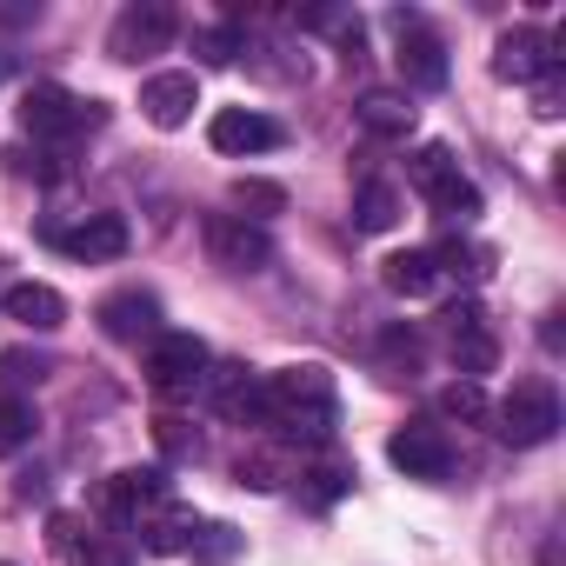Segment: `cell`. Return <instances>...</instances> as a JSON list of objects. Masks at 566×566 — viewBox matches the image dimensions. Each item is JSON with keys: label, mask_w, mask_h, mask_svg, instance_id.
<instances>
[{"label": "cell", "mask_w": 566, "mask_h": 566, "mask_svg": "<svg viewBox=\"0 0 566 566\" xmlns=\"http://www.w3.org/2000/svg\"><path fill=\"white\" fill-rule=\"evenodd\" d=\"M394 220H400V187L394 180H367L360 200H354V227L360 233H387Z\"/></svg>", "instance_id": "22"}, {"label": "cell", "mask_w": 566, "mask_h": 566, "mask_svg": "<svg viewBox=\"0 0 566 566\" xmlns=\"http://www.w3.org/2000/svg\"><path fill=\"white\" fill-rule=\"evenodd\" d=\"M0 74H8V54H0Z\"/></svg>", "instance_id": "29"}, {"label": "cell", "mask_w": 566, "mask_h": 566, "mask_svg": "<svg viewBox=\"0 0 566 566\" xmlns=\"http://www.w3.org/2000/svg\"><path fill=\"white\" fill-rule=\"evenodd\" d=\"M200 394L213 400L220 420H233V427H260V374H253V367H207Z\"/></svg>", "instance_id": "14"}, {"label": "cell", "mask_w": 566, "mask_h": 566, "mask_svg": "<svg viewBox=\"0 0 566 566\" xmlns=\"http://www.w3.org/2000/svg\"><path fill=\"white\" fill-rule=\"evenodd\" d=\"M447 347H453V367H460V380H480V374H493V360H500V340H493V327H486L480 301H460V307L447 314Z\"/></svg>", "instance_id": "11"}, {"label": "cell", "mask_w": 566, "mask_h": 566, "mask_svg": "<svg viewBox=\"0 0 566 566\" xmlns=\"http://www.w3.org/2000/svg\"><path fill=\"white\" fill-rule=\"evenodd\" d=\"M559 41H546L539 28H513V34H500V48H493V74L500 81H513V87H539L546 74H559V54H553Z\"/></svg>", "instance_id": "9"}, {"label": "cell", "mask_w": 566, "mask_h": 566, "mask_svg": "<svg viewBox=\"0 0 566 566\" xmlns=\"http://www.w3.org/2000/svg\"><path fill=\"white\" fill-rule=\"evenodd\" d=\"M193 526H200V520H193V513H187V506H180V500L167 493V500H154V506H147V513L134 520V539H140L147 553H187Z\"/></svg>", "instance_id": "18"}, {"label": "cell", "mask_w": 566, "mask_h": 566, "mask_svg": "<svg viewBox=\"0 0 566 566\" xmlns=\"http://www.w3.org/2000/svg\"><path fill=\"white\" fill-rule=\"evenodd\" d=\"M101 327H107V340H120V347H154L160 340V301L154 294H114V301H101Z\"/></svg>", "instance_id": "15"}, {"label": "cell", "mask_w": 566, "mask_h": 566, "mask_svg": "<svg viewBox=\"0 0 566 566\" xmlns=\"http://www.w3.org/2000/svg\"><path fill=\"white\" fill-rule=\"evenodd\" d=\"M407 180H413V193H420L433 213H447V220H473V213H480V187L460 174L453 147H440V140H427V147L407 160Z\"/></svg>", "instance_id": "2"}, {"label": "cell", "mask_w": 566, "mask_h": 566, "mask_svg": "<svg viewBox=\"0 0 566 566\" xmlns=\"http://www.w3.org/2000/svg\"><path fill=\"white\" fill-rule=\"evenodd\" d=\"M207 260L227 273H260L273 266V233L247 213H207Z\"/></svg>", "instance_id": "6"}, {"label": "cell", "mask_w": 566, "mask_h": 566, "mask_svg": "<svg viewBox=\"0 0 566 566\" xmlns=\"http://www.w3.org/2000/svg\"><path fill=\"white\" fill-rule=\"evenodd\" d=\"M107 114L94 107V101H81V94H67V87H54V81H41V87H28V101H21V127L34 134V140H48V147H67L74 134H87V127H101Z\"/></svg>", "instance_id": "3"}, {"label": "cell", "mask_w": 566, "mask_h": 566, "mask_svg": "<svg viewBox=\"0 0 566 566\" xmlns=\"http://www.w3.org/2000/svg\"><path fill=\"white\" fill-rule=\"evenodd\" d=\"M207 367H213V354H207L200 334H160V340L147 347V380H154V394H167V400L200 394Z\"/></svg>", "instance_id": "4"}, {"label": "cell", "mask_w": 566, "mask_h": 566, "mask_svg": "<svg viewBox=\"0 0 566 566\" xmlns=\"http://www.w3.org/2000/svg\"><path fill=\"white\" fill-rule=\"evenodd\" d=\"M500 440L506 447H546L553 433H559V394L546 387V380H520L506 400H500Z\"/></svg>", "instance_id": "5"}, {"label": "cell", "mask_w": 566, "mask_h": 566, "mask_svg": "<svg viewBox=\"0 0 566 566\" xmlns=\"http://www.w3.org/2000/svg\"><path fill=\"white\" fill-rule=\"evenodd\" d=\"M380 280H387V294H400V301H427V294H440V266H433L427 247L387 253V260H380Z\"/></svg>", "instance_id": "19"}, {"label": "cell", "mask_w": 566, "mask_h": 566, "mask_svg": "<svg viewBox=\"0 0 566 566\" xmlns=\"http://www.w3.org/2000/svg\"><path fill=\"white\" fill-rule=\"evenodd\" d=\"M207 140H213V154H273L280 140H287V127L253 114V107H220L213 127H207Z\"/></svg>", "instance_id": "13"}, {"label": "cell", "mask_w": 566, "mask_h": 566, "mask_svg": "<svg viewBox=\"0 0 566 566\" xmlns=\"http://www.w3.org/2000/svg\"><path fill=\"white\" fill-rule=\"evenodd\" d=\"M413 101L407 94H387V87H374V94H360V107H354V120H360V134H374V140H407L413 134Z\"/></svg>", "instance_id": "20"}, {"label": "cell", "mask_w": 566, "mask_h": 566, "mask_svg": "<svg viewBox=\"0 0 566 566\" xmlns=\"http://www.w3.org/2000/svg\"><path fill=\"white\" fill-rule=\"evenodd\" d=\"M440 413H453V420H493V407H486L480 380H453V387L440 394Z\"/></svg>", "instance_id": "26"}, {"label": "cell", "mask_w": 566, "mask_h": 566, "mask_svg": "<svg viewBox=\"0 0 566 566\" xmlns=\"http://www.w3.org/2000/svg\"><path fill=\"white\" fill-rule=\"evenodd\" d=\"M260 427H280L287 440L327 447L334 427H340V387H334V374L314 367V360L260 374Z\"/></svg>", "instance_id": "1"}, {"label": "cell", "mask_w": 566, "mask_h": 566, "mask_svg": "<svg viewBox=\"0 0 566 566\" xmlns=\"http://www.w3.org/2000/svg\"><path fill=\"white\" fill-rule=\"evenodd\" d=\"M0 566H8V559H0Z\"/></svg>", "instance_id": "30"}, {"label": "cell", "mask_w": 566, "mask_h": 566, "mask_svg": "<svg viewBox=\"0 0 566 566\" xmlns=\"http://www.w3.org/2000/svg\"><path fill=\"white\" fill-rule=\"evenodd\" d=\"M48 240H54L67 260H87V266L120 260V253L134 247V233H127V220H120V213H87L81 227H48Z\"/></svg>", "instance_id": "10"}, {"label": "cell", "mask_w": 566, "mask_h": 566, "mask_svg": "<svg viewBox=\"0 0 566 566\" xmlns=\"http://www.w3.org/2000/svg\"><path fill=\"white\" fill-rule=\"evenodd\" d=\"M387 460H394L407 480H447V473H453V440H447L433 420H407V427L387 440Z\"/></svg>", "instance_id": "8"}, {"label": "cell", "mask_w": 566, "mask_h": 566, "mask_svg": "<svg viewBox=\"0 0 566 566\" xmlns=\"http://www.w3.org/2000/svg\"><path fill=\"white\" fill-rule=\"evenodd\" d=\"M233 207H260V213H280V207H287V193H280L273 180H233Z\"/></svg>", "instance_id": "27"}, {"label": "cell", "mask_w": 566, "mask_h": 566, "mask_svg": "<svg viewBox=\"0 0 566 566\" xmlns=\"http://www.w3.org/2000/svg\"><path fill=\"white\" fill-rule=\"evenodd\" d=\"M174 34H180V14L160 8V0H140V8H127V14L114 21L107 54H114V61H147V54H167Z\"/></svg>", "instance_id": "7"}, {"label": "cell", "mask_w": 566, "mask_h": 566, "mask_svg": "<svg viewBox=\"0 0 566 566\" xmlns=\"http://www.w3.org/2000/svg\"><path fill=\"white\" fill-rule=\"evenodd\" d=\"M34 433H41V420H34L28 400H0V460H14L21 447H34Z\"/></svg>", "instance_id": "24"}, {"label": "cell", "mask_w": 566, "mask_h": 566, "mask_svg": "<svg viewBox=\"0 0 566 566\" xmlns=\"http://www.w3.org/2000/svg\"><path fill=\"white\" fill-rule=\"evenodd\" d=\"M193 54H200L207 67H233V61L247 54V34H240V28H207V34H193Z\"/></svg>", "instance_id": "25"}, {"label": "cell", "mask_w": 566, "mask_h": 566, "mask_svg": "<svg viewBox=\"0 0 566 566\" xmlns=\"http://www.w3.org/2000/svg\"><path fill=\"white\" fill-rule=\"evenodd\" d=\"M200 107V81L193 74H154L147 87H140V114L154 120V127H187V114Z\"/></svg>", "instance_id": "16"}, {"label": "cell", "mask_w": 566, "mask_h": 566, "mask_svg": "<svg viewBox=\"0 0 566 566\" xmlns=\"http://www.w3.org/2000/svg\"><path fill=\"white\" fill-rule=\"evenodd\" d=\"M8 321H21L34 334H54L67 321V301L48 287V280H21V287H8Z\"/></svg>", "instance_id": "21"}, {"label": "cell", "mask_w": 566, "mask_h": 566, "mask_svg": "<svg viewBox=\"0 0 566 566\" xmlns=\"http://www.w3.org/2000/svg\"><path fill=\"white\" fill-rule=\"evenodd\" d=\"M240 546H247V539H240L227 520H200V526H193V539H187V553H193L200 566H227Z\"/></svg>", "instance_id": "23"}, {"label": "cell", "mask_w": 566, "mask_h": 566, "mask_svg": "<svg viewBox=\"0 0 566 566\" xmlns=\"http://www.w3.org/2000/svg\"><path fill=\"white\" fill-rule=\"evenodd\" d=\"M54 367L41 360V354H0V380H14V387H28V380H48Z\"/></svg>", "instance_id": "28"}, {"label": "cell", "mask_w": 566, "mask_h": 566, "mask_svg": "<svg viewBox=\"0 0 566 566\" xmlns=\"http://www.w3.org/2000/svg\"><path fill=\"white\" fill-rule=\"evenodd\" d=\"M154 500H167V473H154V467H127V473H114V486H107V520L134 533V520H140Z\"/></svg>", "instance_id": "17"}, {"label": "cell", "mask_w": 566, "mask_h": 566, "mask_svg": "<svg viewBox=\"0 0 566 566\" xmlns=\"http://www.w3.org/2000/svg\"><path fill=\"white\" fill-rule=\"evenodd\" d=\"M394 34H400V81L407 87H420V94H433V87H447V48L420 28V14H394Z\"/></svg>", "instance_id": "12"}]
</instances>
